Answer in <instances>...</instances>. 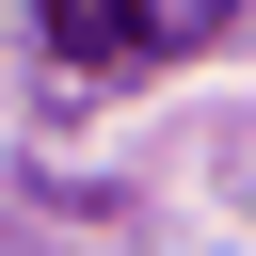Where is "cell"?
Here are the masks:
<instances>
[{"mask_svg": "<svg viewBox=\"0 0 256 256\" xmlns=\"http://www.w3.org/2000/svg\"><path fill=\"white\" fill-rule=\"evenodd\" d=\"M240 0H48V48L80 64V80H144V64H176V48H208Z\"/></svg>", "mask_w": 256, "mask_h": 256, "instance_id": "6da1fadb", "label": "cell"}]
</instances>
